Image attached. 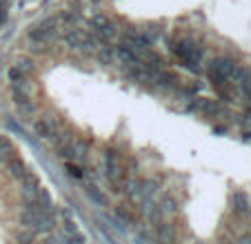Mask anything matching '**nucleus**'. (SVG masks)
<instances>
[{"instance_id":"f257e3e1","label":"nucleus","mask_w":251,"mask_h":244,"mask_svg":"<svg viewBox=\"0 0 251 244\" xmlns=\"http://www.w3.org/2000/svg\"><path fill=\"white\" fill-rule=\"evenodd\" d=\"M171 51L178 56V60L191 71V73H202V67H200V60H202V47L189 38L185 40H174L171 43Z\"/></svg>"},{"instance_id":"f03ea898","label":"nucleus","mask_w":251,"mask_h":244,"mask_svg":"<svg viewBox=\"0 0 251 244\" xmlns=\"http://www.w3.org/2000/svg\"><path fill=\"white\" fill-rule=\"evenodd\" d=\"M20 224L33 233H51L56 229V216L51 213H40L33 209H23L20 213Z\"/></svg>"},{"instance_id":"7ed1b4c3","label":"nucleus","mask_w":251,"mask_h":244,"mask_svg":"<svg viewBox=\"0 0 251 244\" xmlns=\"http://www.w3.org/2000/svg\"><path fill=\"white\" fill-rule=\"evenodd\" d=\"M187 111L189 113H198V116H204V118H216L220 116V113H225V107L223 102H218V100L213 98H191L189 102H187Z\"/></svg>"},{"instance_id":"20e7f679","label":"nucleus","mask_w":251,"mask_h":244,"mask_svg":"<svg viewBox=\"0 0 251 244\" xmlns=\"http://www.w3.org/2000/svg\"><path fill=\"white\" fill-rule=\"evenodd\" d=\"M89 29L94 33V38L98 40H104V43H109L118 36V27H116L114 20H109L107 16H91L89 18Z\"/></svg>"},{"instance_id":"39448f33","label":"nucleus","mask_w":251,"mask_h":244,"mask_svg":"<svg viewBox=\"0 0 251 244\" xmlns=\"http://www.w3.org/2000/svg\"><path fill=\"white\" fill-rule=\"evenodd\" d=\"M65 124H62L60 118L56 116H45V118H38V120L33 122V133L40 138V140H51L53 133L58 131V129H62Z\"/></svg>"},{"instance_id":"423d86ee","label":"nucleus","mask_w":251,"mask_h":244,"mask_svg":"<svg viewBox=\"0 0 251 244\" xmlns=\"http://www.w3.org/2000/svg\"><path fill=\"white\" fill-rule=\"evenodd\" d=\"M56 27H58V20L56 18H45L43 23H38L36 27L29 31V38L31 43H38V45H45L47 40H51L53 33H56Z\"/></svg>"},{"instance_id":"0eeeda50","label":"nucleus","mask_w":251,"mask_h":244,"mask_svg":"<svg viewBox=\"0 0 251 244\" xmlns=\"http://www.w3.org/2000/svg\"><path fill=\"white\" fill-rule=\"evenodd\" d=\"M25 209H33V211H40V213H51V216L56 213V204H53L51 193L43 187H40V191L36 193V197L31 202L25 204Z\"/></svg>"},{"instance_id":"6e6552de","label":"nucleus","mask_w":251,"mask_h":244,"mask_svg":"<svg viewBox=\"0 0 251 244\" xmlns=\"http://www.w3.org/2000/svg\"><path fill=\"white\" fill-rule=\"evenodd\" d=\"M11 100H14L16 111H18L20 118H31L33 113H36V104H33V100L29 98L25 91L14 89V91H11Z\"/></svg>"},{"instance_id":"1a4fd4ad","label":"nucleus","mask_w":251,"mask_h":244,"mask_svg":"<svg viewBox=\"0 0 251 244\" xmlns=\"http://www.w3.org/2000/svg\"><path fill=\"white\" fill-rule=\"evenodd\" d=\"M125 45L131 47V49H136V51H142V49H151L153 43L145 36V31H138V29L129 27L127 31H125Z\"/></svg>"},{"instance_id":"9d476101","label":"nucleus","mask_w":251,"mask_h":244,"mask_svg":"<svg viewBox=\"0 0 251 244\" xmlns=\"http://www.w3.org/2000/svg\"><path fill=\"white\" fill-rule=\"evenodd\" d=\"M114 216L120 224H127V226H136L138 222H140V216L136 213V209H133L131 204H116Z\"/></svg>"},{"instance_id":"9b49d317","label":"nucleus","mask_w":251,"mask_h":244,"mask_svg":"<svg viewBox=\"0 0 251 244\" xmlns=\"http://www.w3.org/2000/svg\"><path fill=\"white\" fill-rule=\"evenodd\" d=\"M116 51V60H120L125 67H140L142 60H140V53L136 51V49L127 47V45H118V47H114Z\"/></svg>"},{"instance_id":"f8f14e48","label":"nucleus","mask_w":251,"mask_h":244,"mask_svg":"<svg viewBox=\"0 0 251 244\" xmlns=\"http://www.w3.org/2000/svg\"><path fill=\"white\" fill-rule=\"evenodd\" d=\"M236 65H238V62L233 60V58L218 56V58H213V60H211V65H209V71H213V73H218V75H223V78L229 80V75H231V71L236 69Z\"/></svg>"},{"instance_id":"ddd939ff","label":"nucleus","mask_w":251,"mask_h":244,"mask_svg":"<svg viewBox=\"0 0 251 244\" xmlns=\"http://www.w3.org/2000/svg\"><path fill=\"white\" fill-rule=\"evenodd\" d=\"M38 191H40V180H38V175H36V173H29L27 178L20 182V195H23L25 204H27V202H31Z\"/></svg>"},{"instance_id":"4468645a","label":"nucleus","mask_w":251,"mask_h":244,"mask_svg":"<svg viewBox=\"0 0 251 244\" xmlns=\"http://www.w3.org/2000/svg\"><path fill=\"white\" fill-rule=\"evenodd\" d=\"M140 213L142 218L147 222H151V224H158V222H162V211L158 209L156 200H145V197H140Z\"/></svg>"},{"instance_id":"2eb2a0df","label":"nucleus","mask_w":251,"mask_h":244,"mask_svg":"<svg viewBox=\"0 0 251 244\" xmlns=\"http://www.w3.org/2000/svg\"><path fill=\"white\" fill-rule=\"evenodd\" d=\"M158 209L162 211V216H174V213H178V197L174 195V193H169V191H165L160 197H158Z\"/></svg>"},{"instance_id":"dca6fc26","label":"nucleus","mask_w":251,"mask_h":244,"mask_svg":"<svg viewBox=\"0 0 251 244\" xmlns=\"http://www.w3.org/2000/svg\"><path fill=\"white\" fill-rule=\"evenodd\" d=\"M5 167H7V171H9V175H11V178H14V180H20V182H23V180L27 178L29 173H31V171L27 169V165H25L23 160H20V155H16V158H11Z\"/></svg>"},{"instance_id":"f3484780","label":"nucleus","mask_w":251,"mask_h":244,"mask_svg":"<svg viewBox=\"0 0 251 244\" xmlns=\"http://www.w3.org/2000/svg\"><path fill=\"white\" fill-rule=\"evenodd\" d=\"M182 80L180 75L176 71H169V69H158V80H156V87H162V89H171V87H178Z\"/></svg>"},{"instance_id":"a211bd4d","label":"nucleus","mask_w":251,"mask_h":244,"mask_svg":"<svg viewBox=\"0 0 251 244\" xmlns=\"http://www.w3.org/2000/svg\"><path fill=\"white\" fill-rule=\"evenodd\" d=\"M62 38H65V45L69 49H76V51H80V47L85 45V40H87V33L82 31V29L74 27V29H69V31H67Z\"/></svg>"},{"instance_id":"6ab92c4d","label":"nucleus","mask_w":251,"mask_h":244,"mask_svg":"<svg viewBox=\"0 0 251 244\" xmlns=\"http://www.w3.org/2000/svg\"><path fill=\"white\" fill-rule=\"evenodd\" d=\"M85 193L91 200V204H96V207H109V197L102 193V189H98V184H87Z\"/></svg>"},{"instance_id":"aec40b11","label":"nucleus","mask_w":251,"mask_h":244,"mask_svg":"<svg viewBox=\"0 0 251 244\" xmlns=\"http://www.w3.org/2000/svg\"><path fill=\"white\" fill-rule=\"evenodd\" d=\"M153 233H156V238L160 240L162 244H171L176 240V229L171 224H167V222H158V224H153Z\"/></svg>"},{"instance_id":"412c9836","label":"nucleus","mask_w":251,"mask_h":244,"mask_svg":"<svg viewBox=\"0 0 251 244\" xmlns=\"http://www.w3.org/2000/svg\"><path fill=\"white\" fill-rule=\"evenodd\" d=\"M16 155H18L16 145L7 136H2V133H0V162H5V165H7V162H9L11 158H16Z\"/></svg>"},{"instance_id":"4be33fe9","label":"nucleus","mask_w":251,"mask_h":244,"mask_svg":"<svg viewBox=\"0 0 251 244\" xmlns=\"http://www.w3.org/2000/svg\"><path fill=\"white\" fill-rule=\"evenodd\" d=\"M138 187H140V197H145V200H153V197L158 195L160 184H158V180L147 178V180H138Z\"/></svg>"},{"instance_id":"5701e85b","label":"nucleus","mask_w":251,"mask_h":244,"mask_svg":"<svg viewBox=\"0 0 251 244\" xmlns=\"http://www.w3.org/2000/svg\"><path fill=\"white\" fill-rule=\"evenodd\" d=\"M60 218H62V233H67V235L80 233L76 218H74V213H71L69 209H60Z\"/></svg>"},{"instance_id":"b1692460","label":"nucleus","mask_w":251,"mask_h":244,"mask_svg":"<svg viewBox=\"0 0 251 244\" xmlns=\"http://www.w3.org/2000/svg\"><path fill=\"white\" fill-rule=\"evenodd\" d=\"M94 145V140H82V138H74L71 140V146H74V153H76V160H85L89 155V149Z\"/></svg>"},{"instance_id":"393cba45","label":"nucleus","mask_w":251,"mask_h":244,"mask_svg":"<svg viewBox=\"0 0 251 244\" xmlns=\"http://www.w3.org/2000/svg\"><path fill=\"white\" fill-rule=\"evenodd\" d=\"M71 140H74V131H71V129H67V127L58 129V131L53 133V138H51L53 149H60V146L71 145Z\"/></svg>"},{"instance_id":"a878e982","label":"nucleus","mask_w":251,"mask_h":244,"mask_svg":"<svg viewBox=\"0 0 251 244\" xmlns=\"http://www.w3.org/2000/svg\"><path fill=\"white\" fill-rule=\"evenodd\" d=\"M96 58H98L100 65L111 67V65L116 62V51H114L111 47H100V49H98V53H96Z\"/></svg>"},{"instance_id":"bb28decb","label":"nucleus","mask_w":251,"mask_h":244,"mask_svg":"<svg viewBox=\"0 0 251 244\" xmlns=\"http://www.w3.org/2000/svg\"><path fill=\"white\" fill-rule=\"evenodd\" d=\"M62 169H65L67 178H71V180H82L85 178V171H82V167L78 165V162H65Z\"/></svg>"},{"instance_id":"cd10ccee","label":"nucleus","mask_w":251,"mask_h":244,"mask_svg":"<svg viewBox=\"0 0 251 244\" xmlns=\"http://www.w3.org/2000/svg\"><path fill=\"white\" fill-rule=\"evenodd\" d=\"M36 235L38 233H33V231H29V229H23V231H18V233L14 235L11 242L14 244H36Z\"/></svg>"},{"instance_id":"c85d7f7f","label":"nucleus","mask_w":251,"mask_h":244,"mask_svg":"<svg viewBox=\"0 0 251 244\" xmlns=\"http://www.w3.org/2000/svg\"><path fill=\"white\" fill-rule=\"evenodd\" d=\"M14 67H16V69H20V71H23L25 75H29L33 69H36V67H33V60H31V58H18Z\"/></svg>"},{"instance_id":"c756f323","label":"nucleus","mask_w":251,"mask_h":244,"mask_svg":"<svg viewBox=\"0 0 251 244\" xmlns=\"http://www.w3.org/2000/svg\"><path fill=\"white\" fill-rule=\"evenodd\" d=\"M202 89V85H198V82H196V85H187V87H178V91H180L182 96H185V98H196V96H198V91Z\"/></svg>"},{"instance_id":"7c9ffc66","label":"nucleus","mask_w":251,"mask_h":244,"mask_svg":"<svg viewBox=\"0 0 251 244\" xmlns=\"http://www.w3.org/2000/svg\"><path fill=\"white\" fill-rule=\"evenodd\" d=\"M123 153L116 146H104V162H120Z\"/></svg>"},{"instance_id":"2f4dec72","label":"nucleus","mask_w":251,"mask_h":244,"mask_svg":"<svg viewBox=\"0 0 251 244\" xmlns=\"http://www.w3.org/2000/svg\"><path fill=\"white\" fill-rule=\"evenodd\" d=\"M138 169H140L138 160L133 158V155H127V158H125V171H129V175H136Z\"/></svg>"},{"instance_id":"473e14b6","label":"nucleus","mask_w":251,"mask_h":244,"mask_svg":"<svg viewBox=\"0 0 251 244\" xmlns=\"http://www.w3.org/2000/svg\"><path fill=\"white\" fill-rule=\"evenodd\" d=\"M7 78H9L14 85H18V82H23V80H25V73L20 69H16V67H11V69L7 71Z\"/></svg>"},{"instance_id":"72a5a7b5","label":"nucleus","mask_w":251,"mask_h":244,"mask_svg":"<svg viewBox=\"0 0 251 244\" xmlns=\"http://www.w3.org/2000/svg\"><path fill=\"white\" fill-rule=\"evenodd\" d=\"M151 233H147V231H138L136 233V244H151Z\"/></svg>"},{"instance_id":"f704fd0d","label":"nucleus","mask_w":251,"mask_h":244,"mask_svg":"<svg viewBox=\"0 0 251 244\" xmlns=\"http://www.w3.org/2000/svg\"><path fill=\"white\" fill-rule=\"evenodd\" d=\"M7 127H9V129H14V131H18L20 136H27V133H25V129L20 127V124L14 120V118H9V120H7Z\"/></svg>"},{"instance_id":"c9c22d12","label":"nucleus","mask_w":251,"mask_h":244,"mask_svg":"<svg viewBox=\"0 0 251 244\" xmlns=\"http://www.w3.org/2000/svg\"><path fill=\"white\" fill-rule=\"evenodd\" d=\"M227 131H229L227 124H216V127H213V133H218V136H225Z\"/></svg>"},{"instance_id":"e433bc0d","label":"nucleus","mask_w":251,"mask_h":244,"mask_svg":"<svg viewBox=\"0 0 251 244\" xmlns=\"http://www.w3.org/2000/svg\"><path fill=\"white\" fill-rule=\"evenodd\" d=\"M62 20H67V23H76L78 14H62Z\"/></svg>"},{"instance_id":"4c0bfd02","label":"nucleus","mask_w":251,"mask_h":244,"mask_svg":"<svg viewBox=\"0 0 251 244\" xmlns=\"http://www.w3.org/2000/svg\"><path fill=\"white\" fill-rule=\"evenodd\" d=\"M0 7H2V9H7V7H9V0H0Z\"/></svg>"},{"instance_id":"58836bf2","label":"nucleus","mask_w":251,"mask_h":244,"mask_svg":"<svg viewBox=\"0 0 251 244\" xmlns=\"http://www.w3.org/2000/svg\"><path fill=\"white\" fill-rule=\"evenodd\" d=\"M38 244H58V242H53L51 238H47V240H43V242H38Z\"/></svg>"}]
</instances>
